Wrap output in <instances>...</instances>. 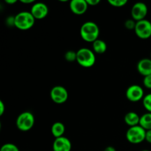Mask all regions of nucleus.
<instances>
[{
  "mask_svg": "<svg viewBox=\"0 0 151 151\" xmlns=\"http://www.w3.org/2000/svg\"><path fill=\"white\" fill-rule=\"evenodd\" d=\"M81 38L86 42L93 43L98 39L100 35V28L94 22H86L82 24L80 29Z\"/></svg>",
  "mask_w": 151,
  "mask_h": 151,
  "instance_id": "1",
  "label": "nucleus"
},
{
  "mask_svg": "<svg viewBox=\"0 0 151 151\" xmlns=\"http://www.w3.org/2000/svg\"><path fill=\"white\" fill-rule=\"evenodd\" d=\"M77 62L84 68L92 67L96 62V56L94 51L86 47H82L77 51Z\"/></svg>",
  "mask_w": 151,
  "mask_h": 151,
  "instance_id": "2",
  "label": "nucleus"
},
{
  "mask_svg": "<svg viewBox=\"0 0 151 151\" xmlns=\"http://www.w3.org/2000/svg\"><path fill=\"white\" fill-rule=\"evenodd\" d=\"M35 19L29 11H22L15 16V27L20 30H28L35 24Z\"/></svg>",
  "mask_w": 151,
  "mask_h": 151,
  "instance_id": "3",
  "label": "nucleus"
},
{
  "mask_svg": "<svg viewBox=\"0 0 151 151\" xmlns=\"http://www.w3.org/2000/svg\"><path fill=\"white\" fill-rule=\"evenodd\" d=\"M35 116L30 111L22 112L17 116L16 125L18 129L23 132L30 131L35 125Z\"/></svg>",
  "mask_w": 151,
  "mask_h": 151,
  "instance_id": "4",
  "label": "nucleus"
},
{
  "mask_svg": "<svg viewBox=\"0 0 151 151\" xmlns=\"http://www.w3.org/2000/svg\"><path fill=\"white\" fill-rule=\"evenodd\" d=\"M146 131L139 125L130 127L126 131V139L128 142L134 145H138L145 141Z\"/></svg>",
  "mask_w": 151,
  "mask_h": 151,
  "instance_id": "5",
  "label": "nucleus"
},
{
  "mask_svg": "<svg viewBox=\"0 0 151 151\" xmlns=\"http://www.w3.org/2000/svg\"><path fill=\"white\" fill-rule=\"evenodd\" d=\"M69 97L67 89L62 86H55L50 91V98L57 104H63L66 103Z\"/></svg>",
  "mask_w": 151,
  "mask_h": 151,
  "instance_id": "6",
  "label": "nucleus"
},
{
  "mask_svg": "<svg viewBox=\"0 0 151 151\" xmlns=\"http://www.w3.org/2000/svg\"><path fill=\"white\" fill-rule=\"evenodd\" d=\"M134 32L141 39H148L151 37V22L146 19L137 22Z\"/></svg>",
  "mask_w": 151,
  "mask_h": 151,
  "instance_id": "7",
  "label": "nucleus"
},
{
  "mask_svg": "<svg viewBox=\"0 0 151 151\" xmlns=\"http://www.w3.org/2000/svg\"><path fill=\"white\" fill-rule=\"evenodd\" d=\"M126 98L133 103H137L142 100L145 97V91L142 87L137 84L131 85L127 88L125 92Z\"/></svg>",
  "mask_w": 151,
  "mask_h": 151,
  "instance_id": "8",
  "label": "nucleus"
},
{
  "mask_svg": "<svg viewBox=\"0 0 151 151\" xmlns=\"http://www.w3.org/2000/svg\"><path fill=\"white\" fill-rule=\"evenodd\" d=\"M148 13V8L145 3L138 1L132 6L131 8V17L136 22L145 19Z\"/></svg>",
  "mask_w": 151,
  "mask_h": 151,
  "instance_id": "9",
  "label": "nucleus"
},
{
  "mask_svg": "<svg viewBox=\"0 0 151 151\" xmlns=\"http://www.w3.org/2000/svg\"><path fill=\"white\" fill-rule=\"evenodd\" d=\"M30 13L35 20H41L47 16L49 13V7L44 2H35L31 7Z\"/></svg>",
  "mask_w": 151,
  "mask_h": 151,
  "instance_id": "10",
  "label": "nucleus"
},
{
  "mask_svg": "<svg viewBox=\"0 0 151 151\" xmlns=\"http://www.w3.org/2000/svg\"><path fill=\"white\" fill-rule=\"evenodd\" d=\"M72 142L66 137L56 138L52 144L53 151H71L72 150Z\"/></svg>",
  "mask_w": 151,
  "mask_h": 151,
  "instance_id": "11",
  "label": "nucleus"
},
{
  "mask_svg": "<svg viewBox=\"0 0 151 151\" xmlns=\"http://www.w3.org/2000/svg\"><path fill=\"white\" fill-rule=\"evenodd\" d=\"M88 4L86 0H72L69 2V8L75 15H83L87 11Z\"/></svg>",
  "mask_w": 151,
  "mask_h": 151,
  "instance_id": "12",
  "label": "nucleus"
},
{
  "mask_svg": "<svg viewBox=\"0 0 151 151\" xmlns=\"http://www.w3.org/2000/svg\"><path fill=\"white\" fill-rule=\"evenodd\" d=\"M137 71L140 75L145 77L151 75V59L145 58L141 59L137 65Z\"/></svg>",
  "mask_w": 151,
  "mask_h": 151,
  "instance_id": "13",
  "label": "nucleus"
},
{
  "mask_svg": "<svg viewBox=\"0 0 151 151\" xmlns=\"http://www.w3.org/2000/svg\"><path fill=\"white\" fill-rule=\"evenodd\" d=\"M124 121L125 124L130 127L137 126L139 125L140 116L134 111H129L124 116Z\"/></svg>",
  "mask_w": 151,
  "mask_h": 151,
  "instance_id": "14",
  "label": "nucleus"
},
{
  "mask_svg": "<svg viewBox=\"0 0 151 151\" xmlns=\"http://www.w3.org/2000/svg\"><path fill=\"white\" fill-rule=\"evenodd\" d=\"M65 131H66V127L64 124L60 122H55L51 127V133L55 139L63 137Z\"/></svg>",
  "mask_w": 151,
  "mask_h": 151,
  "instance_id": "15",
  "label": "nucleus"
},
{
  "mask_svg": "<svg viewBox=\"0 0 151 151\" xmlns=\"http://www.w3.org/2000/svg\"><path fill=\"white\" fill-rule=\"evenodd\" d=\"M92 50L97 54H103L107 50V44L103 40L98 38L92 43Z\"/></svg>",
  "mask_w": 151,
  "mask_h": 151,
  "instance_id": "16",
  "label": "nucleus"
},
{
  "mask_svg": "<svg viewBox=\"0 0 151 151\" xmlns=\"http://www.w3.org/2000/svg\"><path fill=\"white\" fill-rule=\"evenodd\" d=\"M139 125L145 131L151 130V113L147 112L140 116Z\"/></svg>",
  "mask_w": 151,
  "mask_h": 151,
  "instance_id": "17",
  "label": "nucleus"
},
{
  "mask_svg": "<svg viewBox=\"0 0 151 151\" xmlns=\"http://www.w3.org/2000/svg\"><path fill=\"white\" fill-rule=\"evenodd\" d=\"M142 101V105L145 110L147 112L151 113V93L145 95L144 98Z\"/></svg>",
  "mask_w": 151,
  "mask_h": 151,
  "instance_id": "18",
  "label": "nucleus"
},
{
  "mask_svg": "<svg viewBox=\"0 0 151 151\" xmlns=\"http://www.w3.org/2000/svg\"><path fill=\"white\" fill-rule=\"evenodd\" d=\"M65 60L68 62H74L77 60V52L74 50H69L64 55Z\"/></svg>",
  "mask_w": 151,
  "mask_h": 151,
  "instance_id": "19",
  "label": "nucleus"
},
{
  "mask_svg": "<svg viewBox=\"0 0 151 151\" xmlns=\"http://www.w3.org/2000/svg\"><path fill=\"white\" fill-rule=\"evenodd\" d=\"M0 151H20L19 147L13 143H5L0 148Z\"/></svg>",
  "mask_w": 151,
  "mask_h": 151,
  "instance_id": "20",
  "label": "nucleus"
},
{
  "mask_svg": "<svg viewBox=\"0 0 151 151\" xmlns=\"http://www.w3.org/2000/svg\"><path fill=\"white\" fill-rule=\"evenodd\" d=\"M109 3L114 7H122L128 3L127 0H109Z\"/></svg>",
  "mask_w": 151,
  "mask_h": 151,
  "instance_id": "21",
  "label": "nucleus"
},
{
  "mask_svg": "<svg viewBox=\"0 0 151 151\" xmlns=\"http://www.w3.org/2000/svg\"><path fill=\"white\" fill-rule=\"evenodd\" d=\"M136 24H137V22L133 19H127L125 23H124L125 27L126 29H129V30H134L136 27Z\"/></svg>",
  "mask_w": 151,
  "mask_h": 151,
  "instance_id": "22",
  "label": "nucleus"
},
{
  "mask_svg": "<svg viewBox=\"0 0 151 151\" xmlns=\"http://www.w3.org/2000/svg\"><path fill=\"white\" fill-rule=\"evenodd\" d=\"M143 85L145 88L151 89V75L144 77V78H143Z\"/></svg>",
  "mask_w": 151,
  "mask_h": 151,
  "instance_id": "23",
  "label": "nucleus"
},
{
  "mask_svg": "<svg viewBox=\"0 0 151 151\" xmlns=\"http://www.w3.org/2000/svg\"><path fill=\"white\" fill-rule=\"evenodd\" d=\"M6 24L10 27H15V16H8L6 19Z\"/></svg>",
  "mask_w": 151,
  "mask_h": 151,
  "instance_id": "24",
  "label": "nucleus"
},
{
  "mask_svg": "<svg viewBox=\"0 0 151 151\" xmlns=\"http://www.w3.org/2000/svg\"><path fill=\"white\" fill-rule=\"evenodd\" d=\"M5 111V105L2 100H0V116H2Z\"/></svg>",
  "mask_w": 151,
  "mask_h": 151,
  "instance_id": "25",
  "label": "nucleus"
},
{
  "mask_svg": "<svg viewBox=\"0 0 151 151\" xmlns=\"http://www.w3.org/2000/svg\"><path fill=\"white\" fill-rule=\"evenodd\" d=\"M88 6H96L100 3V0H86Z\"/></svg>",
  "mask_w": 151,
  "mask_h": 151,
  "instance_id": "26",
  "label": "nucleus"
},
{
  "mask_svg": "<svg viewBox=\"0 0 151 151\" xmlns=\"http://www.w3.org/2000/svg\"><path fill=\"white\" fill-rule=\"evenodd\" d=\"M145 141L148 142L149 144H151V130L146 131V137Z\"/></svg>",
  "mask_w": 151,
  "mask_h": 151,
  "instance_id": "27",
  "label": "nucleus"
},
{
  "mask_svg": "<svg viewBox=\"0 0 151 151\" xmlns=\"http://www.w3.org/2000/svg\"><path fill=\"white\" fill-rule=\"evenodd\" d=\"M21 2L22 4H34L35 3V1L34 0H21Z\"/></svg>",
  "mask_w": 151,
  "mask_h": 151,
  "instance_id": "28",
  "label": "nucleus"
},
{
  "mask_svg": "<svg viewBox=\"0 0 151 151\" xmlns=\"http://www.w3.org/2000/svg\"><path fill=\"white\" fill-rule=\"evenodd\" d=\"M104 151H116V150L115 149L114 147H113V146H108V147H106V148H105Z\"/></svg>",
  "mask_w": 151,
  "mask_h": 151,
  "instance_id": "29",
  "label": "nucleus"
},
{
  "mask_svg": "<svg viewBox=\"0 0 151 151\" xmlns=\"http://www.w3.org/2000/svg\"><path fill=\"white\" fill-rule=\"evenodd\" d=\"M17 2L16 0H5V3L8 4H14Z\"/></svg>",
  "mask_w": 151,
  "mask_h": 151,
  "instance_id": "30",
  "label": "nucleus"
},
{
  "mask_svg": "<svg viewBox=\"0 0 151 151\" xmlns=\"http://www.w3.org/2000/svg\"><path fill=\"white\" fill-rule=\"evenodd\" d=\"M142 151H150V150H142Z\"/></svg>",
  "mask_w": 151,
  "mask_h": 151,
  "instance_id": "31",
  "label": "nucleus"
},
{
  "mask_svg": "<svg viewBox=\"0 0 151 151\" xmlns=\"http://www.w3.org/2000/svg\"><path fill=\"white\" fill-rule=\"evenodd\" d=\"M150 59H151V53H150Z\"/></svg>",
  "mask_w": 151,
  "mask_h": 151,
  "instance_id": "32",
  "label": "nucleus"
}]
</instances>
